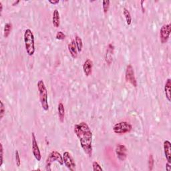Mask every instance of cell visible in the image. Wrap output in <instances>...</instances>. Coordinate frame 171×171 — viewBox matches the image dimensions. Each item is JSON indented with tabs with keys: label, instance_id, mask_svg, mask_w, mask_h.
Returning a JSON list of instances; mask_svg holds the SVG:
<instances>
[{
	"label": "cell",
	"instance_id": "obj_1",
	"mask_svg": "<svg viewBox=\"0 0 171 171\" xmlns=\"http://www.w3.org/2000/svg\"><path fill=\"white\" fill-rule=\"evenodd\" d=\"M74 132L80 140L84 153L90 157L92 154V132L85 122H81L74 126Z\"/></svg>",
	"mask_w": 171,
	"mask_h": 171
},
{
	"label": "cell",
	"instance_id": "obj_3",
	"mask_svg": "<svg viewBox=\"0 0 171 171\" xmlns=\"http://www.w3.org/2000/svg\"><path fill=\"white\" fill-rule=\"evenodd\" d=\"M24 44L28 56H32L35 53V40L34 35L30 29H26L24 32Z\"/></svg>",
	"mask_w": 171,
	"mask_h": 171
},
{
	"label": "cell",
	"instance_id": "obj_8",
	"mask_svg": "<svg viewBox=\"0 0 171 171\" xmlns=\"http://www.w3.org/2000/svg\"><path fill=\"white\" fill-rule=\"evenodd\" d=\"M32 153L34 154V158L36 160L40 161L42 159V156L39 146L37 144V142L36 138V135L34 132L32 133Z\"/></svg>",
	"mask_w": 171,
	"mask_h": 171
},
{
	"label": "cell",
	"instance_id": "obj_14",
	"mask_svg": "<svg viewBox=\"0 0 171 171\" xmlns=\"http://www.w3.org/2000/svg\"><path fill=\"white\" fill-rule=\"evenodd\" d=\"M164 94L166 98L169 102H171V80L168 78L164 84Z\"/></svg>",
	"mask_w": 171,
	"mask_h": 171
},
{
	"label": "cell",
	"instance_id": "obj_2",
	"mask_svg": "<svg viewBox=\"0 0 171 171\" xmlns=\"http://www.w3.org/2000/svg\"><path fill=\"white\" fill-rule=\"evenodd\" d=\"M37 89L39 92V98L41 106L43 110L45 111L49 110V104H48V94L47 90L46 87L44 82L42 80H39L37 84Z\"/></svg>",
	"mask_w": 171,
	"mask_h": 171
},
{
	"label": "cell",
	"instance_id": "obj_28",
	"mask_svg": "<svg viewBox=\"0 0 171 171\" xmlns=\"http://www.w3.org/2000/svg\"><path fill=\"white\" fill-rule=\"evenodd\" d=\"M171 163H167V164H166V170H167V171H170L171 170Z\"/></svg>",
	"mask_w": 171,
	"mask_h": 171
},
{
	"label": "cell",
	"instance_id": "obj_10",
	"mask_svg": "<svg viewBox=\"0 0 171 171\" xmlns=\"http://www.w3.org/2000/svg\"><path fill=\"white\" fill-rule=\"evenodd\" d=\"M127 149L124 144H118L116 147L115 153L117 158L120 161H125L127 158Z\"/></svg>",
	"mask_w": 171,
	"mask_h": 171
},
{
	"label": "cell",
	"instance_id": "obj_7",
	"mask_svg": "<svg viewBox=\"0 0 171 171\" xmlns=\"http://www.w3.org/2000/svg\"><path fill=\"white\" fill-rule=\"evenodd\" d=\"M63 160H64V164L65 166L67 167L71 171H74L76 170V164L74 161V158L72 156L69 152L66 151L63 153Z\"/></svg>",
	"mask_w": 171,
	"mask_h": 171
},
{
	"label": "cell",
	"instance_id": "obj_13",
	"mask_svg": "<svg viewBox=\"0 0 171 171\" xmlns=\"http://www.w3.org/2000/svg\"><path fill=\"white\" fill-rule=\"evenodd\" d=\"M68 47L71 56H72L74 59H76L78 56V51L76 47V44L75 40H72L69 43Z\"/></svg>",
	"mask_w": 171,
	"mask_h": 171
},
{
	"label": "cell",
	"instance_id": "obj_17",
	"mask_svg": "<svg viewBox=\"0 0 171 171\" xmlns=\"http://www.w3.org/2000/svg\"><path fill=\"white\" fill-rule=\"evenodd\" d=\"M58 115L60 122L63 123L65 117V108L62 102H60L58 105Z\"/></svg>",
	"mask_w": 171,
	"mask_h": 171
},
{
	"label": "cell",
	"instance_id": "obj_31",
	"mask_svg": "<svg viewBox=\"0 0 171 171\" xmlns=\"http://www.w3.org/2000/svg\"><path fill=\"white\" fill-rule=\"evenodd\" d=\"M144 1H142L140 3H141V7H142V12H145V9H144V7H143V5H142V4H143V3H144Z\"/></svg>",
	"mask_w": 171,
	"mask_h": 171
},
{
	"label": "cell",
	"instance_id": "obj_29",
	"mask_svg": "<svg viewBox=\"0 0 171 171\" xmlns=\"http://www.w3.org/2000/svg\"><path fill=\"white\" fill-rule=\"evenodd\" d=\"M49 3H51V4H53V5H56V4H58L60 3V1L59 0H54V1H51V0H49Z\"/></svg>",
	"mask_w": 171,
	"mask_h": 171
},
{
	"label": "cell",
	"instance_id": "obj_23",
	"mask_svg": "<svg viewBox=\"0 0 171 171\" xmlns=\"http://www.w3.org/2000/svg\"><path fill=\"white\" fill-rule=\"evenodd\" d=\"M15 159H16V164L17 167H20L21 165V159H20V155L19 153L18 150L15 151Z\"/></svg>",
	"mask_w": 171,
	"mask_h": 171
},
{
	"label": "cell",
	"instance_id": "obj_18",
	"mask_svg": "<svg viewBox=\"0 0 171 171\" xmlns=\"http://www.w3.org/2000/svg\"><path fill=\"white\" fill-rule=\"evenodd\" d=\"M123 15L125 16V19H126V22L128 26H130L132 23V17H131V14L130 12L128 11V9L126 7L123 8Z\"/></svg>",
	"mask_w": 171,
	"mask_h": 171
},
{
	"label": "cell",
	"instance_id": "obj_11",
	"mask_svg": "<svg viewBox=\"0 0 171 171\" xmlns=\"http://www.w3.org/2000/svg\"><path fill=\"white\" fill-rule=\"evenodd\" d=\"M164 156L167 162L171 163V143L169 140H165L163 143Z\"/></svg>",
	"mask_w": 171,
	"mask_h": 171
},
{
	"label": "cell",
	"instance_id": "obj_24",
	"mask_svg": "<svg viewBox=\"0 0 171 171\" xmlns=\"http://www.w3.org/2000/svg\"><path fill=\"white\" fill-rule=\"evenodd\" d=\"M92 170L94 171H103V169L96 161H94L92 163Z\"/></svg>",
	"mask_w": 171,
	"mask_h": 171
},
{
	"label": "cell",
	"instance_id": "obj_9",
	"mask_svg": "<svg viewBox=\"0 0 171 171\" xmlns=\"http://www.w3.org/2000/svg\"><path fill=\"white\" fill-rule=\"evenodd\" d=\"M170 34V24H165L162 26L160 30V40L162 44H165L169 39Z\"/></svg>",
	"mask_w": 171,
	"mask_h": 171
},
{
	"label": "cell",
	"instance_id": "obj_19",
	"mask_svg": "<svg viewBox=\"0 0 171 171\" xmlns=\"http://www.w3.org/2000/svg\"><path fill=\"white\" fill-rule=\"evenodd\" d=\"M12 30V23H6L4 27V31H3V36L7 38L8 36L10 34V33Z\"/></svg>",
	"mask_w": 171,
	"mask_h": 171
},
{
	"label": "cell",
	"instance_id": "obj_26",
	"mask_svg": "<svg viewBox=\"0 0 171 171\" xmlns=\"http://www.w3.org/2000/svg\"><path fill=\"white\" fill-rule=\"evenodd\" d=\"M56 38L58 40H63L66 38V35L63 32L59 31L56 35Z\"/></svg>",
	"mask_w": 171,
	"mask_h": 171
},
{
	"label": "cell",
	"instance_id": "obj_27",
	"mask_svg": "<svg viewBox=\"0 0 171 171\" xmlns=\"http://www.w3.org/2000/svg\"><path fill=\"white\" fill-rule=\"evenodd\" d=\"M3 155H4V153H3V144L1 143L0 144V156H1V163H0V167H2L3 164Z\"/></svg>",
	"mask_w": 171,
	"mask_h": 171
},
{
	"label": "cell",
	"instance_id": "obj_30",
	"mask_svg": "<svg viewBox=\"0 0 171 171\" xmlns=\"http://www.w3.org/2000/svg\"><path fill=\"white\" fill-rule=\"evenodd\" d=\"M2 12H3V4L2 2H0V13H1V15L2 13Z\"/></svg>",
	"mask_w": 171,
	"mask_h": 171
},
{
	"label": "cell",
	"instance_id": "obj_12",
	"mask_svg": "<svg viewBox=\"0 0 171 171\" xmlns=\"http://www.w3.org/2000/svg\"><path fill=\"white\" fill-rule=\"evenodd\" d=\"M93 68V61L90 59H87L83 64V71L86 76H89L92 74Z\"/></svg>",
	"mask_w": 171,
	"mask_h": 171
},
{
	"label": "cell",
	"instance_id": "obj_5",
	"mask_svg": "<svg viewBox=\"0 0 171 171\" xmlns=\"http://www.w3.org/2000/svg\"><path fill=\"white\" fill-rule=\"evenodd\" d=\"M112 130L116 134H125L132 130V126L127 122L122 121L114 125Z\"/></svg>",
	"mask_w": 171,
	"mask_h": 171
},
{
	"label": "cell",
	"instance_id": "obj_6",
	"mask_svg": "<svg viewBox=\"0 0 171 171\" xmlns=\"http://www.w3.org/2000/svg\"><path fill=\"white\" fill-rule=\"evenodd\" d=\"M125 80L127 82H129L134 87H137V81L135 77L134 68L131 64H128L126 66L125 72Z\"/></svg>",
	"mask_w": 171,
	"mask_h": 171
},
{
	"label": "cell",
	"instance_id": "obj_16",
	"mask_svg": "<svg viewBox=\"0 0 171 171\" xmlns=\"http://www.w3.org/2000/svg\"><path fill=\"white\" fill-rule=\"evenodd\" d=\"M52 23L56 28L60 27V13L58 9H54L53 12V16H52Z\"/></svg>",
	"mask_w": 171,
	"mask_h": 171
},
{
	"label": "cell",
	"instance_id": "obj_20",
	"mask_svg": "<svg viewBox=\"0 0 171 171\" xmlns=\"http://www.w3.org/2000/svg\"><path fill=\"white\" fill-rule=\"evenodd\" d=\"M75 42H76V47L78 49V53H80L82 50V47H83V42L81 37L78 36H75Z\"/></svg>",
	"mask_w": 171,
	"mask_h": 171
},
{
	"label": "cell",
	"instance_id": "obj_15",
	"mask_svg": "<svg viewBox=\"0 0 171 171\" xmlns=\"http://www.w3.org/2000/svg\"><path fill=\"white\" fill-rule=\"evenodd\" d=\"M114 48H115V46H114L112 44H110L108 45V48L106 50L105 59H106V61L109 65H110L112 61V56H113V52H114Z\"/></svg>",
	"mask_w": 171,
	"mask_h": 171
},
{
	"label": "cell",
	"instance_id": "obj_4",
	"mask_svg": "<svg viewBox=\"0 0 171 171\" xmlns=\"http://www.w3.org/2000/svg\"><path fill=\"white\" fill-rule=\"evenodd\" d=\"M54 162L58 163L60 165L62 166L64 164L63 156L61 155L59 152L56 150H52L51 153L47 156L46 160V170L47 171H50L51 166L52 163Z\"/></svg>",
	"mask_w": 171,
	"mask_h": 171
},
{
	"label": "cell",
	"instance_id": "obj_21",
	"mask_svg": "<svg viewBox=\"0 0 171 171\" xmlns=\"http://www.w3.org/2000/svg\"><path fill=\"white\" fill-rule=\"evenodd\" d=\"M5 112H6V108L2 100L0 101V118L1 120L3 119V118L5 115Z\"/></svg>",
	"mask_w": 171,
	"mask_h": 171
},
{
	"label": "cell",
	"instance_id": "obj_32",
	"mask_svg": "<svg viewBox=\"0 0 171 171\" xmlns=\"http://www.w3.org/2000/svg\"><path fill=\"white\" fill-rule=\"evenodd\" d=\"M20 1H17V2H14V3H12V6H16V5H17V3H20Z\"/></svg>",
	"mask_w": 171,
	"mask_h": 171
},
{
	"label": "cell",
	"instance_id": "obj_22",
	"mask_svg": "<svg viewBox=\"0 0 171 171\" xmlns=\"http://www.w3.org/2000/svg\"><path fill=\"white\" fill-rule=\"evenodd\" d=\"M110 1H103L102 2V7H103V11L104 13H107V12L109 10V8H110Z\"/></svg>",
	"mask_w": 171,
	"mask_h": 171
},
{
	"label": "cell",
	"instance_id": "obj_25",
	"mask_svg": "<svg viewBox=\"0 0 171 171\" xmlns=\"http://www.w3.org/2000/svg\"><path fill=\"white\" fill-rule=\"evenodd\" d=\"M154 164V160L153 154H150L149 159V169L150 170H152L153 169Z\"/></svg>",
	"mask_w": 171,
	"mask_h": 171
}]
</instances>
